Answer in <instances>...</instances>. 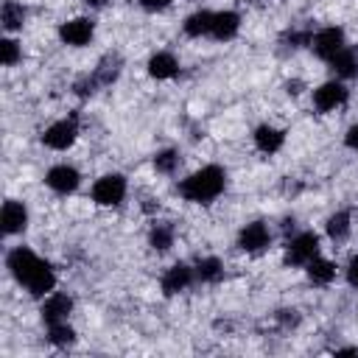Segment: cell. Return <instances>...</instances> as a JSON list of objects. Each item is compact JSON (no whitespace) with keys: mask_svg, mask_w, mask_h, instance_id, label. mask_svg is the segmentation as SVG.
<instances>
[{"mask_svg":"<svg viewBox=\"0 0 358 358\" xmlns=\"http://www.w3.org/2000/svg\"><path fill=\"white\" fill-rule=\"evenodd\" d=\"M48 341H50L53 347H70V344H76V330H73L67 322L48 324Z\"/></svg>","mask_w":358,"mask_h":358,"instance_id":"24","label":"cell"},{"mask_svg":"<svg viewBox=\"0 0 358 358\" xmlns=\"http://www.w3.org/2000/svg\"><path fill=\"white\" fill-rule=\"evenodd\" d=\"M252 140H255L257 151H263V154L271 157V154H277V151L285 145V131L277 129V126H271V123H260V126L255 129Z\"/></svg>","mask_w":358,"mask_h":358,"instance_id":"15","label":"cell"},{"mask_svg":"<svg viewBox=\"0 0 358 358\" xmlns=\"http://www.w3.org/2000/svg\"><path fill=\"white\" fill-rule=\"evenodd\" d=\"M126 176L123 173H103L95 185H92V201L98 207H120L126 199Z\"/></svg>","mask_w":358,"mask_h":358,"instance_id":"3","label":"cell"},{"mask_svg":"<svg viewBox=\"0 0 358 358\" xmlns=\"http://www.w3.org/2000/svg\"><path fill=\"white\" fill-rule=\"evenodd\" d=\"M84 3H87L90 8H101V6H106L109 0H84Z\"/></svg>","mask_w":358,"mask_h":358,"instance_id":"32","label":"cell"},{"mask_svg":"<svg viewBox=\"0 0 358 358\" xmlns=\"http://www.w3.org/2000/svg\"><path fill=\"white\" fill-rule=\"evenodd\" d=\"M6 268L31 296H48L56 288L53 266L48 260H42L36 252H31L28 246H14L6 255Z\"/></svg>","mask_w":358,"mask_h":358,"instance_id":"1","label":"cell"},{"mask_svg":"<svg viewBox=\"0 0 358 358\" xmlns=\"http://www.w3.org/2000/svg\"><path fill=\"white\" fill-rule=\"evenodd\" d=\"M0 22H3V28H6L8 34L20 31L22 22H25V6L17 3V0H6L3 8H0Z\"/></svg>","mask_w":358,"mask_h":358,"instance_id":"20","label":"cell"},{"mask_svg":"<svg viewBox=\"0 0 358 358\" xmlns=\"http://www.w3.org/2000/svg\"><path fill=\"white\" fill-rule=\"evenodd\" d=\"M319 255V235L305 229L285 243V266H308Z\"/></svg>","mask_w":358,"mask_h":358,"instance_id":"5","label":"cell"},{"mask_svg":"<svg viewBox=\"0 0 358 358\" xmlns=\"http://www.w3.org/2000/svg\"><path fill=\"white\" fill-rule=\"evenodd\" d=\"M45 185H48L53 193H59V196H70V193L78 190L81 173H78V168H73V165H67V162H59V165L48 168Z\"/></svg>","mask_w":358,"mask_h":358,"instance_id":"8","label":"cell"},{"mask_svg":"<svg viewBox=\"0 0 358 358\" xmlns=\"http://www.w3.org/2000/svg\"><path fill=\"white\" fill-rule=\"evenodd\" d=\"M252 3H263V0H252Z\"/></svg>","mask_w":358,"mask_h":358,"instance_id":"33","label":"cell"},{"mask_svg":"<svg viewBox=\"0 0 358 358\" xmlns=\"http://www.w3.org/2000/svg\"><path fill=\"white\" fill-rule=\"evenodd\" d=\"M92 36H95V22L90 17H73L59 25V39L70 48H84L92 42Z\"/></svg>","mask_w":358,"mask_h":358,"instance_id":"9","label":"cell"},{"mask_svg":"<svg viewBox=\"0 0 358 358\" xmlns=\"http://www.w3.org/2000/svg\"><path fill=\"white\" fill-rule=\"evenodd\" d=\"M336 263L333 260H327V257H322V255H316L308 266H305V274H308V280L313 282V285H330L333 280H336Z\"/></svg>","mask_w":358,"mask_h":358,"instance_id":"19","label":"cell"},{"mask_svg":"<svg viewBox=\"0 0 358 358\" xmlns=\"http://www.w3.org/2000/svg\"><path fill=\"white\" fill-rule=\"evenodd\" d=\"M347 282L358 291V257H352V260H350V266H347Z\"/></svg>","mask_w":358,"mask_h":358,"instance_id":"30","label":"cell"},{"mask_svg":"<svg viewBox=\"0 0 358 358\" xmlns=\"http://www.w3.org/2000/svg\"><path fill=\"white\" fill-rule=\"evenodd\" d=\"M0 224H3V232L6 235H20L25 232L28 227V207L17 199H8L3 204V213H0Z\"/></svg>","mask_w":358,"mask_h":358,"instance_id":"12","label":"cell"},{"mask_svg":"<svg viewBox=\"0 0 358 358\" xmlns=\"http://www.w3.org/2000/svg\"><path fill=\"white\" fill-rule=\"evenodd\" d=\"M20 59H22L20 42L11 39V36H3V39H0V62H3V67H14Z\"/></svg>","mask_w":358,"mask_h":358,"instance_id":"25","label":"cell"},{"mask_svg":"<svg viewBox=\"0 0 358 358\" xmlns=\"http://www.w3.org/2000/svg\"><path fill=\"white\" fill-rule=\"evenodd\" d=\"M330 67L338 78H358V48H350L344 45L333 59H330Z\"/></svg>","mask_w":358,"mask_h":358,"instance_id":"17","label":"cell"},{"mask_svg":"<svg viewBox=\"0 0 358 358\" xmlns=\"http://www.w3.org/2000/svg\"><path fill=\"white\" fill-rule=\"evenodd\" d=\"M148 246L154 252H168L173 246V227L171 224H154L148 232Z\"/></svg>","mask_w":358,"mask_h":358,"instance_id":"23","label":"cell"},{"mask_svg":"<svg viewBox=\"0 0 358 358\" xmlns=\"http://www.w3.org/2000/svg\"><path fill=\"white\" fill-rule=\"evenodd\" d=\"M347 103V87L341 84V81H324V84H319L316 90H313V106L322 112V115H327V112H336L338 106H344Z\"/></svg>","mask_w":358,"mask_h":358,"instance_id":"10","label":"cell"},{"mask_svg":"<svg viewBox=\"0 0 358 358\" xmlns=\"http://www.w3.org/2000/svg\"><path fill=\"white\" fill-rule=\"evenodd\" d=\"M227 187V171L221 165H204L179 182V193L190 204H213Z\"/></svg>","mask_w":358,"mask_h":358,"instance_id":"2","label":"cell"},{"mask_svg":"<svg viewBox=\"0 0 358 358\" xmlns=\"http://www.w3.org/2000/svg\"><path fill=\"white\" fill-rule=\"evenodd\" d=\"M336 355H358V347H341L336 350Z\"/></svg>","mask_w":358,"mask_h":358,"instance_id":"31","label":"cell"},{"mask_svg":"<svg viewBox=\"0 0 358 358\" xmlns=\"http://www.w3.org/2000/svg\"><path fill=\"white\" fill-rule=\"evenodd\" d=\"M344 145H347L350 151H358V123H352V126L347 129V134H344Z\"/></svg>","mask_w":358,"mask_h":358,"instance_id":"29","label":"cell"},{"mask_svg":"<svg viewBox=\"0 0 358 358\" xmlns=\"http://www.w3.org/2000/svg\"><path fill=\"white\" fill-rule=\"evenodd\" d=\"M154 168L157 173H173L179 168V151L176 148H162L154 154Z\"/></svg>","mask_w":358,"mask_h":358,"instance_id":"26","label":"cell"},{"mask_svg":"<svg viewBox=\"0 0 358 358\" xmlns=\"http://www.w3.org/2000/svg\"><path fill=\"white\" fill-rule=\"evenodd\" d=\"M277 322H280L282 327H296V324H299V313H296L294 308H291V310H288V308H285V310H277Z\"/></svg>","mask_w":358,"mask_h":358,"instance_id":"28","label":"cell"},{"mask_svg":"<svg viewBox=\"0 0 358 358\" xmlns=\"http://www.w3.org/2000/svg\"><path fill=\"white\" fill-rule=\"evenodd\" d=\"M344 45H347V42H344V28H338V25L319 28L316 34H310V42H308V48H310L322 62H330Z\"/></svg>","mask_w":358,"mask_h":358,"instance_id":"6","label":"cell"},{"mask_svg":"<svg viewBox=\"0 0 358 358\" xmlns=\"http://www.w3.org/2000/svg\"><path fill=\"white\" fill-rule=\"evenodd\" d=\"M193 277H196V271L187 266V263H173L165 274H162V280H159V285H162V294L165 296H173V294H182L190 282H193Z\"/></svg>","mask_w":358,"mask_h":358,"instance_id":"13","label":"cell"},{"mask_svg":"<svg viewBox=\"0 0 358 358\" xmlns=\"http://www.w3.org/2000/svg\"><path fill=\"white\" fill-rule=\"evenodd\" d=\"M213 17H215V11H207V8H199V11L187 14L185 22H182L185 36H193V39L210 36V31H213Z\"/></svg>","mask_w":358,"mask_h":358,"instance_id":"18","label":"cell"},{"mask_svg":"<svg viewBox=\"0 0 358 358\" xmlns=\"http://www.w3.org/2000/svg\"><path fill=\"white\" fill-rule=\"evenodd\" d=\"M171 3H173V0H140V8L148 11V14H159V11L171 8Z\"/></svg>","mask_w":358,"mask_h":358,"instance_id":"27","label":"cell"},{"mask_svg":"<svg viewBox=\"0 0 358 358\" xmlns=\"http://www.w3.org/2000/svg\"><path fill=\"white\" fill-rule=\"evenodd\" d=\"M145 67H148V76L157 78V81H171V78L179 76V62H176V56L168 53V50H157V53L148 59Z\"/></svg>","mask_w":358,"mask_h":358,"instance_id":"16","label":"cell"},{"mask_svg":"<svg viewBox=\"0 0 358 358\" xmlns=\"http://www.w3.org/2000/svg\"><path fill=\"white\" fill-rule=\"evenodd\" d=\"M42 322L45 324H56V322H67V316L73 313V296L62 294V291H50L48 296H42Z\"/></svg>","mask_w":358,"mask_h":358,"instance_id":"11","label":"cell"},{"mask_svg":"<svg viewBox=\"0 0 358 358\" xmlns=\"http://www.w3.org/2000/svg\"><path fill=\"white\" fill-rule=\"evenodd\" d=\"M238 31H241V14H238V11H232V8L215 11V17H213V31H210L213 39L229 42V39L238 36Z\"/></svg>","mask_w":358,"mask_h":358,"instance_id":"14","label":"cell"},{"mask_svg":"<svg viewBox=\"0 0 358 358\" xmlns=\"http://www.w3.org/2000/svg\"><path fill=\"white\" fill-rule=\"evenodd\" d=\"M193 271H196V277H199L201 282H210V285H213V282H218V280L224 277V263L210 255V257H201Z\"/></svg>","mask_w":358,"mask_h":358,"instance_id":"22","label":"cell"},{"mask_svg":"<svg viewBox=\"0 0 358 358\" xmlns=\"http://www.w3.org/2000/svg\"><path fill=\"white\" fill-rule=\"evenodd\" d=\"M271 246V229L266 221H249L241 232H238V249L246 255H260Z\"/></svg>","mask_w":358,"mask_h":358,"instance_id":"7","label":"cell"},{"mask_svg":"<svg viewBox=\"0 0 358 358\" xmlns=\"http://www.w3.org/2000/svg\"><path fill=\"white\" fill-rule=\"evenodd\" d=\"M76 140H78V120H76V115L62 117V120H53L42 131V145L50 148V151H67Z\"/></svg>","mask_w":358,"mask_h":358,"instance_id":"4","label":"cell"},{"mask_svg":"<svg viewBox=\"0 0 358 358\" xmlns=\"http://www.w3.org/2000/svg\"><path fill=\"white\" fill-rule=\"evenodd\" d=\"M350 221H352V218H350V213H347V210L333 213V215L327 218V224H324L327 238H330V241H336V243L347 241V235H350V229H352V224H350Z\"/></svg>","mask_w":358,"mask_h":358,"instance_id":"21","label":"cell"}]
</instances>
